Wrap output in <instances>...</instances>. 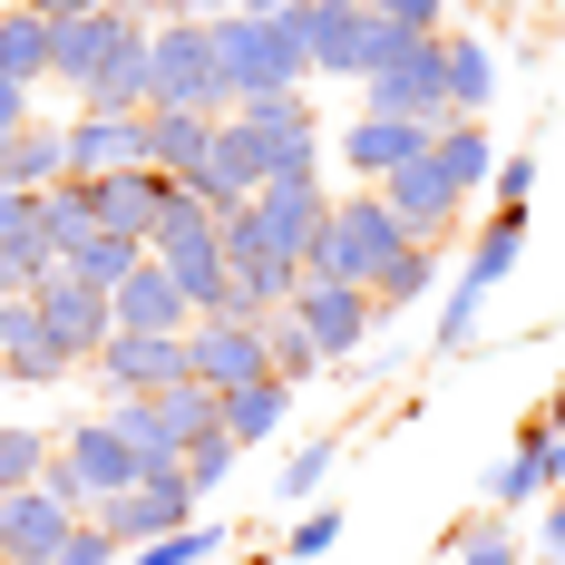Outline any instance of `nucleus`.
Masks as SVG:
<instances>
[{
	"label": "nucleus",
	"instance_id": "45",
	"mask_svg": "<svg viewBox=\"0 0 565 565\" xmlns=\"http://www.w3.org/2000/svg\"><path fill=\"white\" fill-rule=\"evenodd\" d=\"M381 20H399V30H419V40H439L449 30V0H371Z\"/></svg>",
	"mask_w": 565,
	"mask_h": 565
},
{
	"label": "nucleus",
	"instance_id": "19",
	"mask_svg": "<svg viewBox=\"0 0 565 565\" xmlns=\"http://www.w3.org/2000/svg\"><path fill=\"white\" fill-rule=\"evenodd\" d=\"M68 526H78V508H58L40 478L10 488V498H0V565H50Z\"/></svg>",
	"mask_w": 565,
	"mask_h": 565
},
{
	"label": "nucleus",
	"instance_id": "50",
	"mask_svg": "<svg viewBox=\"0 0 565 565\" xmlns=\"http://www.w3.org/2000/svg\"><path fill=\"white\" fill-rule=\"evenodd\" d=\"M20 302H30V292H10V302H0V341L20 332Z\"/></svg>",
	"mask_w": 565,
	"mask_h": 565
},
{
	"label": "nucleus",
	"instance_id": "54",
	"mask_svg": "<svg viewBox=\"0 0 565 565\" xmlns=\"http://www.w3.org/2000/svg\"><path fill=\"white\" fill-rule=\"evenodd\" d=\"M468 10H498V20H508V10H516V0H468Z\"/></svg>",
	"mask_w": 565,
	"mask_h": 565
},
{
	"label": "nucleus",
	"instance_id": "47",
	"mask_svg": "<svg viewBox=\"0 0 565 565\" xmlns=\"http://www.w3.org/2000/svg\"><path fill=\"white\" fill-rule=\"evenodd\" d=\"M30 205H40V195H20V185H0V234H10V225H30Z\"/></svg>",
	"mask_w": 565,
	"mask_h": 565
},
{
	"label": "nucleus",
	"instance_id": "56",
	"mask_svg": "<svg viewBox=\"0 0 565 565\" xmlns=\"http://www.w3.org/2000/svg\"><path fill=\"white\" fill-rule=\"evenodd\" d=\"M419 565H449V556H439V546H429V556H419Z\"/></svg>",
	"mask_w": 565,
	"mask_h": 565
},
{
	"label": "nucleus",
	"instance_id": "1",
	"mask_svg": "<svg viewBox=\"0 0 565 565\" xmlns=\"http://www.w3.org/2000/svg\"><path fill=\"white\" fill-rule=\"evenodd\" d=\"M409 244H419V234L391 215L381 185H341L332 215H322V234H312V254H302V282H361V292H371Z\"/></svg>",
	"mask_w": 565,
	"mask_h": 565
},
{
	"label": "nucleus",
	"instance_id": "41",
	"mask_svg": "<svg viewBox=\"0 0 565 565\" xmlns=\"http://www.w3.org/2000/svg\"><path fill=\"white\" fill-rule=\"evenodd\" d=\"M516 458H526L546 488H565V419H546V409H536V419L516 429Z\"/></svg>",
	"mask_w": 565,
	"mask_h": 565
},
{
	"label": "nucleus",
	"instance_id": "30",
	"mask_svg": "<svg viewBox=\"0 0 565 565\" xmlns=\"http://www.w3.org/2000/svg\"><path fill=\"white\" fill-rule=\"evenodd\" d=\"M0 78L50 88V20H40L30 0H10V10H0Z\"/></svg>",
	"mask_w": 565,
	"mask_h": 565
},
{
	"label": "nucleus",
	"instance_id": "2",
	"mask_svg": "<svg viewBox=\"0 0 565 565\" xmlns=\"http://www.w3.org/2000/svg\"><path fill=\"white\" fill-rule=\"evenodd\" d=\"M205 40H215V78H225V98H274V88H302L312 78V58H302V30L282 20V10H225V20H205Z\"/></svg>",
	"mask_w": 565,
	"mask_h": 565
},
{
	"label": "nucleus",
	"instance_id": "10",
	"mask_svg": "<svg viewBox=\"0 0 565 565\" xmlns=\"http://www.w3.org/2000/svg\"><path fill=\"white\" fill-rule=\"evenodd\" d=\"M30 312H40V332H50L78 371L98 361V341H108V292H98V282H78L68 264H58V274L30 282Z\"/></svg>",
	"mask_w": 565,
	"mask_h": 565
},
{
	"label": "nucleus",
	"instance_id": "27",
	"mask_svg": "<svg viewBox=\"0 0 565 565\" xmlns=\"http://www.w3.org/2000/svg\"><path fill=\"white\" fill-rule=\"evenodd\" d=\"M68 371H78V361H68V351H58V341L40 332V312L20 302V332L0 341V381H20V391H58Z\"/></svg>",
	"mask_w": 565,
	"mask_h": 565
},
{
	"label": "nucleus",
	"instance_id": "43",
	"mask_svg": "<svg viewBox=\"0 0 565 565\" xmlns=\"http://www.w3.org/2000/svg\"><path fill=\"white\" fill-rule=\"evenodd\" d=\"M536 546H526V556H546V565H565V488H546V498H536Z\"/></svg>",
	"mask_w": 565,
	"mask_h": 565
},
{
	"label": "nucleus",
	"instance_id": "37",
	"mask_svg": "<svg viewBox=\"0 0 565 565\" xmlns=\"http://www.w3.org/2000/svg\"><path fill=\"white\" fill-rule=\"evenodd\" d=\"M175 468H185V488H195V498H215L234 468H244V449H234L225 429H205V439H185V458H175Z\"/></svg>",
	"mask_w": 565,
	"mask_h": 565
},
{
	"label": "nucleus",
	"instance_id": "34",
	"mask_svg": "<svg viewBox=\"0 0 565 565\" xmlns=\"http://www.w3.org/2000/svg\"><path fill=\"white\" fill-rule=\"evenodd\" d=\"M332 468H341V439H302V449L282 458L274 498H282V508H312V498H322V488H332Z\"/></svg>",
	"mask_w": 565,
	"mask_h": 565
},
{
	"label": "nucleus",
	"instance_id": "5",
	"mask_svg": "<svg viewBox=\"0 0 565 565\" xmlns=\"http://www.w3.org/2000/svg\"><path fill=\"white\" fill-rule=\"evenodd\" d=\"M147 254L175 274V292L195 302V322L225 302V282H234V264H225V225H215V205H195L185 185L167 195V215H157V234H147Z\"/></svg>",
	"mask_w": 565,
	"mask_h": 565
},
{
	"label": "nucleus",
	"instance_id": "42",
	"mask_svg": "<svg viewBox=\"0 0 565 565\" xmlns=\"http://www.w3.org/2000/svg\"><path fill=\"white\" fill-rule=\"evenodd\" d=\"M117 556H127V546H117L108 526H98V516H78V526L58 536V556H50V565H117Z\"/></svg>",
	"mask_w": 565,
	"mask_h": 565
},
{
	"label": "nucleus",
	"instance_id": "55",
	"mask_svg": "<svg viewBox=\"0 0 565 565\" xmlns=\"http://www.w3.org/2000/svg\"><path fill=\"white\" fill-rule=\"evenodd\" d=\"M234 10H282V0H234Z\"/></svg>",
	"mask_w": 565,
	"mask_h": 565
},
{
	"label": "nucleus",
	"instance_id": "13",
	"mask_svg": "<svg viewBox=\"0 0 565 565\" xmlns=\"http://www.w3.org/2000/svg\"><path fill=\"white\" fill-rule=\"evenodd\" d=\"M88 371L108 381V399H147L167 381H185V332H108Z\"/></svg>",
	"mask_w": 565,
	"mask_h": 565
},
{
	"label": "nucleus",
	"instance_id": "12",
	"mask_svg": "<svg viewBox=\"0 0 565 565\" xmlns=\"http://www.w3.org/2000/svg\"><path fill=\"white\" fill-rule=\"evenodd\" d=\"M282 20L302 30V58H312V78H361L371 0H282Z\"/></svg>",
	"mask_w": 565,
	"mask_h": 565
},
{
	"label": "nucleus",
	"instance_id": "4",
	"mask_svg": "<svg viewBox=\"0 0 565 565\" xmlns=\"http://www.w3.org/2000/svg\"><path fill=\"white\" fill-rule=\"evenodd\" d=\"M147 108H195V117H225V78H215V40H205V20H147Z\"/></svg>",
	"mask_w": 565,
	"mask_h": 565
},
{
	"label": "nucleus",
	"instance_id": "48",
	"mask_svg": "<svg viewBox=\"0 0 565 565\" xmlns=\"http://www.w3.org/2000/svg\"><path fill=\"white\" fill-rule=\"evenodd\" d=\"M40 20H78V10H98V0H30Z\"/></svg>",
	"mask_w": 565,
	"mask_h": 565
},
{
	"label": "nucleus",
	"instance_id": "52",
	"mask_svg": "<svg viewBox=\"0 0 565 565\" xmlns=\"http://www.w3.org/2000/svg\"><path fill=\"white\" fill-rule=\"evenodd\" d=\"M10 292H30V282H20V274H10V264H0V302H10Z\"/></svg>",
	"mask_w": 565,
	"mask_h": 565
},
{
	"label": "nucleus",
	"instance_id": "44",
	"mask_svg": "<svg viewBox=\"0 0 565 565\" xmlns=\"http://www.w3.org/2000/svg\"><path fill=\"white\" fill-rule=\"evenodd\" d=\"M488 185H498V205H526V195H536V147H508Z\"/></svg>",
	"mask_w": 565,
	"mask_h": 565
},
{
	"label": "nucleus",
	"instance_id": "40",
	"mask_svg": "<svg viewBox=\"0 0 565 565\" xmlns=\"http://www.w3.org/2000/svg\"><path fill=\"white\" fill-rule=\"evenodd\" d=\"M536 498H546V478H536V468H526L516 449L498 458V468H488V508H498V516H526Z\"/></svg>",
	"mask_w": 565,
	"mask_h": 565
},
{
	"label": "nucleus",
	"instance_id": "49",
	"mask_svg": "<svg viewBox=\"0 0 565 565\" xmlns=\"http://www.w3.org/2000/svg\"><path fill=\"white\" fill-rule=\"evenodd\" d=\"M175 10H185V20H225L234 0H175Z\"/></svg>",
	"mask_w": 565,
	"mask_h": 565
},
{
	"label": "nucleus",
	"instance_id": "46",
	"mask_svg": "<svg viewBox=\"0 0 565 565\" xmlns=\"http://www.w3.org/2000/svg\"><path fill=\"white\" fill-rule=\"evenodd\" d=\"M40 117V88H20V78H0V137H20Z\"/></svg>",
	"mask_w": 565,
	"mask_h": 565
},
{
	"label": "nucleus",
	"instance_id": "11",
	"mask_svg": "<svg viewBox=\"0 0 565 565\" xmlns=\"http://www.w3.org/2000/svg\"><path fill=\"white\" fill-rule=\"evenodd\" d=\"M381 195H391V215H399L409 234H419V244H439V254H449V234H458V215H468V195L449 185V167H439L429 147H419L409 167H391V175H381Z\"/></svg>",
	"mask_w": 565,
	"mask_h": 565
},
{
	"label": "nucleus",
	"instance_id": "21",
	"mask_svg": "<svg viewBox=\"0 0 565 565\" xmlns=\"http://www.w3.org/2000/svg\"><path fill=\"white\" fill-rule=\"evenodd\" d=\"M419 147H429V127H409V117H371V108H361L351 127H341V175H351V185H381V175L409 167Z\"/></svg>",
	"mask_w": 565,
	"mask_h": 565
},
{
	"label": "nucleus",
	"instance_id": "17",
	"mask_svg": "<svg viewBox=\"0 0 565 565\" xmlns=\"http://www.w3.org/2000/svg\"><path fill=\"white\" fill-rule=\"evenodd\" d=\"M185 322H195V302L175 292V274L157 254H137V264L108 282V332H185Z\"/></svg>",
	"mask_w": 565,
	"mask_h": 565
},
{
	"label": "nucleus",
	"instance_id": "32",
	"mask_svg": "<svg viewBox=\"0 0 565 565\" xmlns=\"http://www.w3.org/2000/svg\"><path fill=\"white\" fill-rule=\"evenodd\" d=\"M429 292H439V244H409V254H399L391 274L371 282V302H381V322H391V312H409V302H429Z\"/></svg>",
	"mask_w": 565,
	"mask_h": 565
},
{
	"label": "nucleus",
	"instance_id": "7",
	"mask_svg": "<svg viewBox=\"0 0 565 565\" xmlns=\"http://www.w3.org/2000/svg\"><path fill=\"white\" fill-rule=\"evenodd\" d=\"M98 526H108L117 546H147V536H167V526H185V516H205V498L185 488V468H147L137 488H117V498H98Z\"/></svg>",
	"mask_w": 565,
	"mask_h": 565
},
{
	"label": "nucleus",
	"instance_id": "36",
	"mask_svg": "<svg viewBox=\"0 0 565 565\" xmlns=\"http://www.w3.org/2000/svg\"><path fill=\"white\" fill-rule=\"evenodd\" d=\"M50 439H58V429H30V419H0V498H10V488H30V478L50 468Z\"/></svg>",
	"mask_w": 565,
	"mask_h": 565
},
{
	"label": "nucleus",
	"instance_id": "38",
	"mask_svg": "<svg viewBox=\"0 0 565 565\" xmlns=\"http://www.w3.org/2000/svg\"><path fill=\"white\" fill-rule=\"evenodd\" d=\"M332 546H341V498H312V508L292 516V536H282V556H292V565H322Z\"/></svg>",
	"mask_w": 565,
	"mask_h": 565
},
{
	"label": "nucleus",
	"instance_id": "6",
	"mask_svg": "<svg viewBox=\"0 0 565 565\" xmlns=\"http://www.w3.org/2000/svg\"><path fill=\"white\" fill-rule=\"evenodd\" d=\"M137 478H147V458L127 449L108 419H68L50 439V468H40V488H50L58 508H78V516L98 508V498H117V488H137Z\"/></svg>",
	"mask_w": 565,
	"mask_h": 565
},
{
	"label": "nucleus",
	"instance_id": "9",
	"mask_svg": "<svg viewBox=\"0 0 565 565\" xmlns=\"http://www.w3.org/2000/svg\"><path fill=\"white\" fill-rule=\"evenodd\" d=\"M147 20L137 10H117V0H98V10H78V20H50V88H88L98 68H108V50H127Z\"/></svg>",
	"mask_w": 565,
	"mask_h": 565
},
{
	"label": "nucleus",
	"instance_id": "22",
	"mask_svg": "<svg viewBox=\"0 0 565 565\" xmlns=\"http://www.w3.org/2000/svg\"><path fill=\"white\" fill-rule=\"evenodd\" d=\"M439 78H449V117L498 108V40L488 30H439Z\"/></svg>",
	"mask_w": 565,
	"mask_h": 565
},
{
	"label": "nucleus",
	"instance_id": "39",
	"mask_svg": "<svg viewBox=\"0 0 565 565\" xmlns=\"http://www.w3.org/2000/svg\"><path fill=\"white\" fill-rule=\"evenodd\" d=\"M137 254H147V244H127V234H108V225H98L88 244H78V254H68V274H78V282H98V292H108V282L127 274Z\"/></svg>",
	"mask_w": 565,
	"mask_h": 565
},
{
	"label": "nucleus",
	"instance_id": "23",
	"mask_svg": "<svg viewBox=\"0 0 565 565\" xmlns=\"http://www.w3.org/2000/svg\"><path fill=\"white\" fill-rule=\"evenodd\" d=\"M215 399H225V439L244 458L292 429V381H274V371H264V381H234V391H215Z\"/></svg>",
	"mask_w": 565,
	"mask_h": 565
},
{
	"label": "nucleus",
	"instance_id": "28",
	"mask_svg": "<svg viewBox=\"0 0 565 565\" xmlns=\"http://www.w3.org/2000/svg\"><path fill=\"white\" fill-rule=\"evenodd\" d=\"M147 409H157V439H167L175 458H185V439L225 429V399L205 391V381H167V391H147Z\"/></svg>",
	"mask_w": 565,
	"mask_h": 565
},
{
	"label": "nucleus",
	"instance_id": "25",
	"mask_svg": "<svg viewBox=\"0 0 565 565\" xmlns=\"http://www.w3.org/2000/svg\"><path fill=\"white\" fill-rule=\"evenodd\" d=\"M429 157L449 167L458 195H478V185L498 175V137H488V117H439V127H429Z\"/></svg>",
	"mask_w": 565,
	"mask_h": 565
},
{
	"label": "nucleus",
	"instance_id": "53",
	"mask_svg": "<svg viewBox=\"0 0 565 565\" xmlns=\"http://www.w3.org/2000/svg\"><path fill=\"white\" fill-rule=\"evenodd\" d=\"M546 419H565V381H556V391H546Z\"/></svg>",
	"mask_w": 565,
	"mask_h": 565
},
{
	"label": "nucleus",
	"instance_id": "51",
	"mask_svg": "<svg viewBox=\"0 0 565 565\" xmlns=\"http://www.w3.org/2000/svg\"><path fill=\"white\" fill-rule=\"evenodd\" d=\"M117 10H137V20H167L175 0H117Z\"/></svg>",
	"mask_w": 565,
	"mask_h": 565
},
{
	"label": "nucleus",
	"instance_id": "16",
	"mask_svg": "<svg viewBox=\"0 0 565 565\" xmlns=\"http://www.w3.org/2000/svg\"><path fill=\"white\" fill-rule=\"evenodd\" d=\"M361 108L371 117H409V127H439L449 117V78H439V40H419V50L381 68V78H361Z\"/></svg>",
	"mask_w": 565,
	"mask_h": 565
},
{
	"label": "nucleus",
	"instance_id": "29",
	"mask_svg": "<svg viewBox=\"0 0 565 565\" xmlns=\"http://www.w3.org/2000/svg\"><path fill=\"white\" fill-rule=\"evenodd\" d=\"M439 556L449 565H526V536H516V516L478 508V516H458L449 536H439Z\"/></svg>",
	"mask_w": 565,
	"mask_h": 565
},
{
	"label": "nucleus",
	"instance_id": "24",
	"mask_svg": "<svg viewBox=\"0 0 565 565\" xmlns=\"http://www.w3.org/2000/svg\"><path fill=\"white\" fill-rule=\"evenodd\" d=\"M58 175H68V137H58L50 117H30L20 137H0V185H20V195H50Z\"/></svg>",
	"mask_w": 565,
	"mask_h": 565
},
{
	"label": "nucleus",
	"instance_id": "31",
	"mask_svg": "<svg viewBox=\"0 0 565 565\" xmlns=\"http://www.w3.org/2000/svg\"><path fill=\"white\" fill-rule=\"evenodd\" d=\"M234 536L215 526V516H185V526H167V536H147V546H127L117 565H215Z\"/></svg>",
	"mask_w": 565,
	"mask_h": 565
},
{
	"label": "nucleus",
	"instance_id": "3",
	"mask_svg": "<svg viewBox=\"0 0 565 565\" xmlns=\"http://www.w3.org/2000/svg\"><path fill=\"white\" fill-rule=\"evenodd\" d=\"M516 254H526V205H498L488 225L468 234V264H458V282L439 292V322H429V341H439V351H468V341H478V322H488V292L516 274Z\"/></svg>",
	"mask_w": 565,
	"mask_h": 565
},
{
	"label": "nucleus",
	"instance_id": "20",
	"mask_svg": "<svg viewBox=\"0 0 565 565\" xmlns=\"http://www.w3.org/2000/svg\"><path fill=\"white\" fill-rule=\"evenodd\" d=\"M58 137H68V175L147 167V117H108V108H78V117H58Z\"/></svg>",
	"mask_w": 565,
	"mask_h": 565
},
{
	"label": "nucleus",
	"instance_id": "26",
	"mask_svg": "<svg viewBox=\"0 0 565 565\" xmlns=\"http://www.w3.org/2000/svg\"><path fill=\"white\" fill-rule=\"evenodd\" d=\"M205 147H215V117H195V108H147V167H167L175 185L205 167Z\"/></svg>",
	"mask_w": 565,
	"mask_h": 565
},
{
	"label": "nucleus",
	"instance_id": "15",
	"mask_svg": "<svg viewBox=\"0 0 565 565\" xmlns=\"http://www.w3.org/2000/svg\"><path fill=\"white\" fill-rule=\"evenodd\" d=\"M274 361H264V322H185V381H205V391H234V381H264Z\"/></svg>",
	"mask_w": 565,
	"mask_h": 565
},
{
	"label": "nucleus",
	"instance_id": "33",
	"mask_svg": "<svg viewBox=\"0 0 565 565\" xmlns=\"http://www.w3.org/2000/svg\"><path fill=\"white\" fill-rule=\"evenodd\" d=\"M264 361H274V381H292V391H302V381H322V371H332V361H322V341L302 332V322H292V312H274V322H264Z\"/></svg>",
	"mask_w": 565,
	"mask_h": 565
},
{
	"label": "nucleus",
	"instance_id": "18",
	"mask_svg": "<svg viewBox=\"0 0 565 565\" xmlns=\"http://www.w3.org/2000/svg\"><path fill=\"white\" fill-rule=\"evenodd\" d=\"M167 195H175V175H167V167H108V175H88V205H98V225L127 234V244H147V234H157Z\"/></svg>",
	"mask_w": 565,
	"mask_h": 565
},
{
	"label": "nucleus",
	"instance_id": "35",
	"mask_svg": "<svg viewBox=\"0 0 565 565\" xmlns=\"http://www.w3.org/2000/svg\"><path fill=\"white\" fill-rule=\"evenodd\" d=\"M244 127H254V137H322V117H312V98H302V88H274V98H244Z\"/></svg>",
	"mask_w": 565,
	"mask_h": 565
},
{
	"label": "nucleus",
	"instance_id": "8",
	"mask_svg": "<svg viewBox=\"0 0 565 565\" xmlns=\"http://www.w3.org/2000/svg\"><path fill=\"white\" fill-rule=\"evenodd\" d=\"M282 312H292L302 332L322 341V361H332V371H351V361H361V341L381 332V302H371L361 282H302Z\"/></svg>",
	"mask_w": 565,
	"mask_h": 565
},
{
	"label": "nucleus",
	"instance_id": "14",
	"mask_svg": "<svg viewBox=\"0 0 565 565\" xmlns=\"http://www.w3.org/2000/svg\"><path fill=\"white\" fill-rule=\"evenodd\" d=\"M254 185H264V137H254V127L225 108V117H215V147H205V167L185 175V195H195V205H215V215H234Z\"/></svg>",
	"mask_w": 565,
	"mask_h": 565
}]
</instances>
